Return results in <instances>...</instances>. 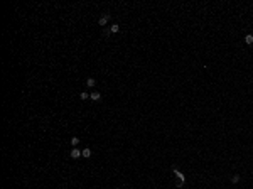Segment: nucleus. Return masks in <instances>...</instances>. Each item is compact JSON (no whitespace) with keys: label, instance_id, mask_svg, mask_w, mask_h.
<instances>
[{"label":"nucleus","instance_id":"20e7f679","mask_svg":"<svg viewBox=\"0 0 253 189\" xmlns=\"http://www.w3.org/2000/svg\"><path fill=\"white\" fill-rule=\"evenodd\" d=\"M90 98L93 101H98V100H101V93H98V91H93V93L90 94Z\"/></svg>","mask_w":253,"mask_h":189},{"label":"nucleus","instance_id":"6e6552de","mask_svg":"<svg viewBox=\"0 0 253 189\" xmlns=\"http://www.w3.org/2000/svg\"><path fill=\"white\" fill-rule=\"evenodd\" d=\"M245 42H246V44H253V36L251 34H248L246 37H245Z\"/></svg>","mask_w":253,"mask_h":189},{"label":"nucleus","instance_id":"9b49d317","mask_svg":"<svg viewBox=\"0 0 253 189\" xmlns=\"http://www.w3.org/2000/svg\"><path fill=\"white\" fill-rule=\"evenodd\" d=\"M231 181H233V182H240V176H238V174H236V176H233V177H231Z\"/></svg>","mask_w":253,"mask_h":189},{"label":"nucleus","instance_id":"7ed1b4c3","mask_svg":"<svg viewBox=\"0 0 253 189\" xmlns=\"http://www.w3.org/2000/svg\"><path fill=\"white\" fill-rule=\"evenodd\" d=\"M108 20H110V15H103V17L100 19V20H98V24H100L101 27H105V25L108 24Z\"/></svg>","mask_w":253,"mask_h":189},{"label":"nucleus","instance_id":"39448f33","mask_svg":"<svg viewBox=\"0 0 253 189\" xmlns=\"http://www.w3.org/2000/svg\"><path fill=\"white\" fill-rule=\"evenodd\" d=\"M95 84H96V81H95L93 78H88V79H86V86H88V88H93Z\"/></svg>","mask_w":253,"mask_h":189},{"label":"nucleus","instance_id":"423d86ee","mask_svg":"<svg viewBox=\"0 0 253 189\" xmlns=\"http://www.w3.org/2000/svg\"><path fill=\"white\" fill-rule=\"evenodd\" d=\"M118 30H120V27H118V24H113L112 27H110V32H112V34H117Z\"/></svg>","mask_w":253,"mask_h":189},{"label":"nucleus","instance_id":"0eeeda50","mask_svg":"<svg viewBox=\"0 0 253 189\" xmlns=\"http://www.w3.org/2000/svg\"><path fill=\"white\" fill-rule=\"evenodd\" d=\"M83 157H91V149H83Z\"/></svg>","mask_w":253,"mask_h":189},{"label":"nucleus","instance_id":"f257e3e1","mask_svg":"<svg viewBox=\"0 0 253 189\" xmlns=\"http://www.w3.org/2000/svg\"><path fill=\"white\" fill-rule=\"evenodd\" d=\"M172 172L175 174V177L179 179V181H177V187H182V184L186 182V176H184L182 172H180L179 169H175V167H172Z\"/></svg>","mask_w":253,"mask_h":189},{"label":"nucleus","instance_id":"f03ea898","mask_svg":"<svg viewBox=\"0 0 253 189\" xmlns=\"http://www.w3.org/2000/svg\"><path fill=\"white\" fill-rule=\"evenodd\" d=\"M81 155H83V150H79V149H73V150H71V159H79Z\"/></svg>","mask_w":253,"mask_h":189},{"label":"nucleus","instance_id":"9d476101","mask_svg":"<svg viewBox=\"0 0 253 189\" xmlns=\"http://www.w3.org/2000/svg\"><path fill=\"white\" fill-rule=\"evenodd\" d=\"M78 144H79V139H78V137H73V139H71V145H73V147H76Z\"/></svg>","mask_w":253,"mask_h":189},{"label":"nucleus","instance_id":"1a4fd4ad","mask_svg":"<svg viewBox=\"0 0 253 189\" xmlns=\"http://www.w3.org/2000/svg\"><path fill=\"white\" fill-rule=\"evenodd\" d=\"M79 98H81V100H88V98H90V93L83 91V93H79Z\"/></svg>","mask_w":253,"mask_h":189}]
</instances>
